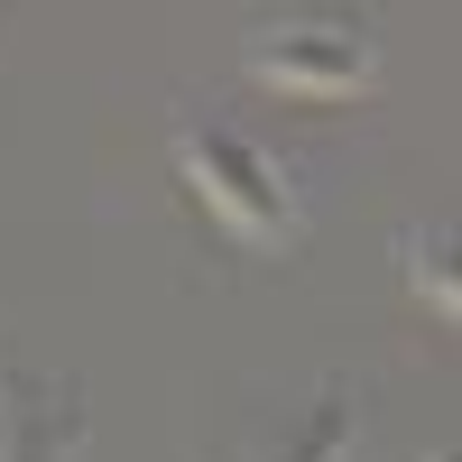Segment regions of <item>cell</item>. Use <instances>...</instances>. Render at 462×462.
Listing matches in <instances>:
<instances>
[{"label":"cell","instance_id":"2","mask_svg":"<svg viewBox=\"0 0 462 462\" xmlns=\"http://www.w3.org/2000/svg\"><path fill=\"white\" fill-rule=\"evenodd\" d=\"M250 74H268L278 93L333 102V93H361L370 84V37L342 28V19H287V28L250 37Z\"/></svg>","mask_w":462,"mask_h":462},{"label":"cell","instance_id":"4","mask_svg":"<svg viewBox=\"0 0 462 462\" xmlns=\"http://www.w3.org/2000/svg\"><path fill=\"white\" fill-rule=\"evenodd\" d=\"M333 453H342V407H315V426H305V444L287 462H333Z\"/></svg>","mask_w":462,"mask_h":462},{"label":"cell","instance_id":"1","mask_svg":"<svg viewBox=\"0 0 462 462\" xmlns=\"http://www.w3.org/2000/svg\"><path fill=\"white\" fill-rule=\"evenodd\" d=\"M176 167H185V185H195L241 241H287V231H296L287 176L268 167L241 130H176Z\"/></svg>","mask_w":462,"mask_h":462},{"label":"cell","instance_id":"3","mask_svg":"<svg viewBox=\"0 0 462 462\" xmlns=\"http://www.w3.org/2000/svg\"><path fill=\"white\" fill-rule=\"evenodd\" d=\"M407 268H416V287L462 324V231H426V241H407Z\"/></svg>","mask_w":462,"mask_h":462},{"label":"cell","instance_id":"5","mask_svg":"<svg viewBox=\"0 0 462 462\" xmlns=\"http://www.w3.org/2000/svg\"><path fill=\"white\" fill-rule=\"evenodd\" d=\"M444 462H462V453H444Z\"/></svg>","mask_w":462,"mask_h":462}]
</instances>
